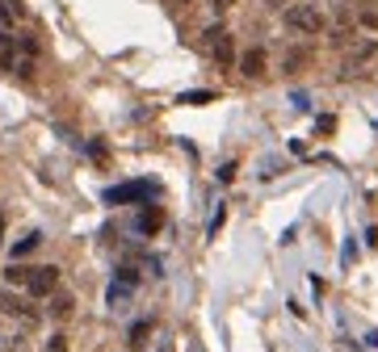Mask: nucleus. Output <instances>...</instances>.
<instances>
[{
	"mask_svg": "<svg viewBox=\"0 0 378 352\" xmlns=\"http://www.w3.org/2000/svg\"><path fill=\"white\" fill-rule=\"evenodd\" d=\"M47 352H68V340H63V336H55V340L47 344Z\"/></svg>",
	"mask_w": 378,
	"mask_h": 352,
	"instance_id": "nucleus-17",
	"label": "nucleus"
},
{
	"mask_svg": "<svg viewBox=\"0 0 378 352\" xmlns=\"http://www.w3.org/2000/svg\"><path fill=\"white\" fill-rule=\"evenodd\" d=\"M147 336H151V323H147V319H139V323L131 327V340H126V344H131V348H139Z\"/></svg>",
	"mask_w": 378,
	"mask_h": 352,
	"instance_id": "nucleus-11",
	"label": "nucleus"
},
{
	"mask_svg": "<svg viewBox=\"0 0 378 352\" xmlns=\"http://www.w3.org/2000/svg\"><path fill=\"white\" fill-rule=\"evenodd\" d=\"M26 290L34 294V298H47L59 290V268L55 264H43V268H30V277H26Z\"/></svg>",
	"mask_w": 378,
	"mask_h": 352,
	"instance_id": "nucleus-4",
	"label": "nucleus"
},
{
	"mask_svg": "<svg viewBox=\"0 0 378 352\" xmlns=\"http://www.w3.org/2000/svg\"><path fill=\"white\" fill-rule=\"evenodd\" d=\"M202 43H206L210 59H215L219 67H232V63H236V43H232V34H227L223 26H210V30L202 34Z\"/></svg>",
	"mask_w": 378,
	"mask_h": 352,
	"instance_id": "nucleus-2",
	"label": "nucleus"
},
{
	"mask_svg": "<svg viewBox=\"0 0 378 352\" xmlns=\"http://www.w3.org/2000/svg\"><path fill=\"white\" fill-rule=\"evenodd\" d=\"M286 26H290L294 34H307V38H315V34H324L328 17H324L315 4H290V9H286Z\"/></svg>",
	"mask_w": 378,
	"mask_h": 352,
	"instance_id": "nucleus-1",
	"label": "nucleus"
},
{
	"mask_svg": "<svg viewBox=\"0 0 378 352\" xmlns=\"http://www.w3.org/2000/svg\"><path fill=\"white\" fill-rule=\"evenodd\" d=\"M0 307L9 310V314H26V307H21V302H17L13 294H4V290H0Z\"/></svg>",
	"mask_w": 378,
	"mask_h": 352,
	"instance_id": "nucleus-14",
	"label": "nucleus"
},
{
	"mask_svg": "<svg viewBox=\"0 0 378 352\" xmlns=\"http://www.w3.org/2000/svg\"><path fill=\"white\" fill-rule=\"evenodd\" d=\"M50 310H55V319H68V314L76 310V298H72V294H55V302H50Z\"/></svg>",
	"mask_w": 378,
	"mask_h": 352,
	"instance_id": "nucleus-9",
	"label": "nucleus"
},
{
	"mask_svg": "<svg viewBox=\"0 0 378 352\" xmlns=\"http://www.w3.org/2000/svg\"><path fill=\"white\" fill-rule=\"evenodd\" d=\"M357 21H362L366 30H378V9L374 4H362V9H357Z\"/></svg>",
	"mask_w": 378,
	"mask_h": 352,
	"instance_id": "nucleus-12",
	"label": "nucleus"
},
{
	"mask_svg": "<svg viewBox=\"0 0 378 352\" xmlns=\"http://www.w3.org/2000/svg\"><path fill=\"white\" fill-rule=\"evenodd\" d=\"M210 4H215V9H232L236 0H210Z\"/></svg>",
	"mask_w": 378,
	"mask_h": 352,
	"instance_id": "nucleus-18",
	"label": "nucleus"
},
{
	"mask_svg": "<svg viewBox=\"0 0 378 352\" xmlns=\"http://www.w3.org/2000/svg\"><path fill=\"white\" fill-rule=\"evenodd\" d=\"M164 226V214H160V206H143V214H139V231L143 235H156Z\"/></svg>",
	"mask_w": 378,
	"mask_h": 352,
	"instance_id": "nucleus-7",
	"label": "nucleus"
},
{
	"mask_svg": "<svg viewBox=\"0 0 378 352\" xmlns=\"http://www.w3.org/2000/svg\"><path fill=\"white\" fill-rule=\"evenodd\" d=\"M151 197H156V185H151V180H131V185L105 189V202H109V206H118V202H122V206H131V202H143V206H147Z\"/></svg>",
	"mask_w": 378,
	"mask_h": 352,
	"instance_id": "nucleus-3",
	"label": "nucleus"
},
{
	"mask_svg": "<svg viewBox=\"0 0 378 352\" xmlns=\"http://www.w3.org/2000/svg\"><path fill=\"white\" fill-rule=\"evenodd\" d=\"M219 180H223V185H227V180H236V164H223V168H219Z\"/></svg>",
	"mask_w": 378,
	"mask_h": 352,
	"instance_id": "nucleus-16",
	"label": "nucleus"
},
{
	"mask_svg": "<svg viewBox=\"0 0 378 352\" xmlns=\"http://www.w3.org/2000/svg\"><path fill=\"white\" fill-rule=\"evenodd\" d=\"M315 131H320V134H332V131H336V118H320V122H315Z\"/></svg>",
	"mask_w": 378,
	"mask_h": 352,
	"instance_id": "nucleus-15",
	"label": "nucleus"
},
{
	"mask_svg": "<svg viewBox=\"0 0 378 352\" xmlns=\"http://www.w3.org/2000/svg\"><path fill=\"white\" fill-rule=\"evenodd\" d=\"M38 243H43V235H38V231H30L26 239H17V243H13V260H21V256H30V252H34Z\"/></svg>",
	"mask_w": 378,
	"mask_h": 352,
	"instance_id": "nucleus-8",
	"label": "nucleus"
},
{
	"mask_svg": "<svg viewBox=\"0 0 378 352\" xmlns=\"http://www.w3.org/2000/svg\"><path fill=\"white\" fill-rule=\"evenodd\" d=\"M378 55V43L374 38H362V43H349V55H345V76L353 72V67H362V63H370Z\"/></svg>",
	"mask_w": 378,
	"mask_h": 352,
	"instance_id": "nucleus-5",
	"label": "nucleus"
},
{
	"mask_svg": "<svg viewBox=\"0 0 378 352\" xmlns=\"http://www.w3.org/2000/svg\"><path fill=\"white\" fill-rule=\"evenodd\" d=\"M206 101H215V92H206V88H198V92H185V97H181V105H206Z\"/></svg>",
	"mask_w": 378,
	"mask_h": 352,
	"instance_id": "nucleus-13",
	"label": "nucleus"
},
{
	"mask_svg": "<svg viewBox=\"0 0 378 352\" xmlns=\"http://www.w3.org/2000/svg\"><path fill=\"white\" fill-rule=\"evenodd\" d=\"M0 235H4V214H0Z\"/></svg>",
	"mask_w": 378,
	"mask_h": 352,
	"instance_id": "nucleus-20",
	"label": "nucleus"
},
{
	"mask_svg": "<svg viewBox=\"0 0 378 352\" xmlns=\"http://www.w3.org/2000/svg\"><path fill=\"white\" fill-rule=\"evenodd\" d=\"M239 72H244L248 80H256V76H265V50H261V46H252V50H244V55H239Z\"/></svg>",
	"mask_w": 378,
	"mask_h": 352,
	"instance_id": "nucleus-6",
	"label": "nucleus"
},
{
	"mask_svg": "<svg viewBox=\"0 0 378 352\" xmlns=\"http://www.w3.org/2000/svg\"><path fill=\"white\" fill-rule=\"evenodd\" d=\"M370 344H374V348H378V331H370Z\"/></svg>",
	"mask_w": 378,
	"mask_h": 352,
	"instance_id": "nucleus-19",
	"label": "nucleus"
},
{
	"mask_svg": "<svg viewBox=\"0 0 378 352\" xmlns=\"http://www.w3.org/2000/svg\"><path fill=\"white\" fill-rule=\"evenodd\" d=\"M26 277H30V268H26V264H9V268H4V281H9V285H26Z\"/></svg>",
	"mask_w": 378,
	"mask_h": 352,
	"instance_id": "nucleus-10",
	"label": "nucleus"
}]
</instances>
